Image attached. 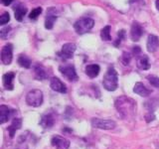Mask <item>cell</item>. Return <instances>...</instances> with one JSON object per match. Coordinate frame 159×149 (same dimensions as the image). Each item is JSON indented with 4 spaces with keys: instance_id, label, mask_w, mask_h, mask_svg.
Wrapping results in <instances>:
<instances>
[{
    "instance_id": "6da1fadb",
    "label": "cell",
    "mask_w": 159,
    "mask_h": 149,
    "mask_svg": "<svg viewBox=\"0 0 159 149\" xmlns=\"http://www.w3.org/2000/svg\"><path fill=\"white\" fill-rule=\"evenodd\" d=\"M116 107L118 113L124 118H133L136 112V102L132 98L121 96L116 99Z\"/></svg>"
},
{
    "instance_id": "7a4b0ae2",
    "label": "cell",
    "mask_w": 159,
    "mask_h": 149,
    "mask_svg": "<svg viewBox=\"0 0 159 149\" xmlns=\"http://www.w3.org/2000/svg\"><path fill=\"white\" fill-rule=\"evenodd\" d=\"M103 88L108 92H114L118 87V76L117 72L113 67H111L107 74H104L103 81H102Z\"/></svg>"
},
{
    "instance_id": "3957f363",
    "label": "cell",
    "mask_w": 159,
    "mask_h": 149,
    "mask_svg": "<svg viewBox=\"0 0 159 149\" xmlns=\"http://www.w3.org/2000/svg\"><path fill=\"white\" fill-rule=\"evenodd\" d=\"M44 101L43 93L40 89H32L26 96V102L28 106L33 107H39L42 106Z\"/></svg>"
},
{
    "instance_id": "277c9868",
    "label": "cell",
    "mask_w": 159,
    "mask_h": 149,
    "mask_svg": "<svg viewBox=\"0 0 159 149\" xmlns=\"http://www.w3.org/2000/svg\"><path fill=\"white\" fill-rule=\"evenodd\" d=\"M94 25V21L92 18H81L78 21H76L74 25V28L76 30V32L79 35H83L89 32V30H92Z\"/></svg>"
},
{
    "instance_id": "5b68a950",
    "label": "cell",
    "mask_w": 159,
    "mask_h": 149,
    "mask_svg": "<svg viewBox=\"0 0 159 149\" xmlns=\"http://www.w3.org/2000/svg\"><path fill=\"white\" fill-rule=\"evenodd\" d=\"M59 71L61 74L70 82H77L78 81V74L76 72V69L73 65H62L59 68Z\"/></svg>"
},
{
    "instance_id": "8992f818",
    "label": "cell",
    "mask_w": 159,
    "mask_h": 149,
    "mask_svg": "<svg viewBox=\"0 0 159 149\" xmlns=\"http://www.w3.org/2000/svg\"><path fill=\"white\" fill-rule=\"evenodd\" d=\"M92 126L98 129H104V130H111L116 126V123L111 119H102V118H93Z\"/></svg>"
},
{
    "instance_id": "52a82bcc",
    "label": "cell",
    "mask_w": 159,
    "mask_h": 149,
    "mask_svg": "<svg viewBox=\"0 0 159 149\" xmlns=\"http://www.w3.org/2000/svg\"><path fill=\"white\" fill-rule=\"evenodd\" d=\"M76 49H77V47L74 43L64 44L61 52L59 53V56L64 60L72 59L74 57V53H75V51H76Z\"/></svg>"
},
{
    "instance_id": "ba28073f",
    "label": "cell",
    "mask_w": 159,
    "mask_h": 149,
    "mask_svg": "<svg viewBox=\"0 0 159 149\" xmlns=\"http://www.w3.org/2000/svg\"><path fill=\"white\" fill-rule=\"evenodd\" d=\"M13 59V46L12 44H6L1 50V61L4 65H10Z\"/></svg>"
},
{
    "instance_id": "9c48e42d",
    "label": "cell",
    "mask_w": 159,
    "mask_h": 149,
    "mask_svg": "<svg viewBox=\"0 0 159 149\" xmlns=\"http://www.w3.org/2000/svg\"><path fill=\"white\" fill-rule=\"evenodd\" d=\"M57 18H58L57 9L54 7H51L47 11V17H46V20H45V28L49 29V30L52 29Z\"/></svg>"
},
{
    "instance_id": "30bf717a",
    "label": "cell",
    "mask_w": 159,
    "mask_h": 149,
    "mask_svg": "<svg viewBox=\"0 0 159 149\" xmlns=\"http://www.w3.org/2000/svg\"><path fill=\"white\" fill-rule=\"evenodd\" d=\"M51 144H52V146L55 147L56 149H69L70 140H68L67 138L62 137L60 135H56L52 138Z\"/></svg>"
},
{
    "instance_id": "8fae6325",
    "label": "cell",
    "mask_w": 159,
    "mask_h": 149,
    "mask_svg": "<svg viewBox=\"0 0 159 149\" xmlns=\"http://www.w3.org/2000/svg\"><path fill=\"white\" fill-rule=\"evenodd\" d=\"M55 121H56V119H55V116L52 112L45 113L41 116V119H40V125L45 129L51 128L54 126Z\"/></svg>"
},
{
    "instance_id": "7c38bea8",
    "label": "cell",
    "mask_w": 159,
    "mask_h": 149,
    "mask_svg": "<svg viewBox=\"0 0 159 149\" xmlns=\"http://www.w3.org/2000/svg\"><path fill=\"white\" fill-rule=\"evenodd\" d=\"M50 87L55 92H58L60 93H67V88L61 79L58 78H52L51 82H50Z\"/></svg>"
},
{
    "instance_id": "4fadbf2b",
    "label": "cell",
    "mask_w": 159,
    "mask_h": 149,
    "mask_svg": "<svg viewBox=\"0 0 159 149\" xmlns=\"http://www.w3.org/2000/svg\"><path fill=\"white\" fill-rule=\"evenodd\" d=\"M14 112V109L10 108L7 106H4V104L0 106V124H4L5 122H7Z\"/></svg>"
},
{
    "instance_id": "5bb4252c",
    "label": "cell",
    "mask_w": 159,
    "mask_h": 149,
    "mask_svg": "<svg viewBox=\"0 0 159 149\" xmlns=\"http://www.w3.org/2000/svg\"><path fill=\"white\" fill-rule=\"evenodd\" d=\"M142 34H143L142 26L139 23L134 22L131 25V29H130V38H131V40L134 42L138 41V40L141 38Z\"/></svg>"
},
{
    "instance_id": "9a60e30c",
    "label": "cell",
    "mask_w": 159,
    "mask_h": 149,
    "mask_svg": "<svg viewBox=\"0 0 159 149\" xmlns=\"http://www.w3.org/2000/svg\"><path fill=\"white\" fill-rule=\"evenodd\" d=\"M133 92L135 93L136 94L140 97H149L151 94V89L147 88L142 83L138 82L134 84V88H133Z\"/></svg>"
},
{
    "instance_id": "2e32d148",
    "label": "cell",
    "mask_w": 159,
    "mask_h": 149,
    "mask_svg": "<svg viewBox=\"0 0 159 149\" xmlns=\"http://www.w3.org/2000/svg\"><path fill=\"white\" fill-rule=\"evenodd\" d=\"M14 78H15V74L13 72H9L3 74V77H2L3 86L7 91H12L14 88V84H13Z\"/></svg>"
},
{
    "instance_id": "e0dca14e",
    "label": "cell",
    "mask_w": 159,
    "mask_h": 149,
    "mask_svg": "<svg viewBox=\"0 0 159 149\" xmlns=\"http://www.w3.org/2000/svg\"><path fill=\"white\" fill-rule=\"evenodd\" d=\"M147 51L154 53L159 48V39L155 35H149L147 38Z\"/></svg>"
},
{
    "instance_id": "ac0fdd59",
    "label": "cell",
    "mask_w": 159,
    "mask_h": 149,
    "mask_svg": "<svg viewBox=\"0 0 159 149\" xmlns=\"http://www.w3.org/2000/svg\"><path fill=\"white\" fill-rule=\"evenodd\" d=\"M21 126H22V119L21 118H13L11 124H10L7 128L10 138L14 137L15 133H16L17 130H19V129L21 128Z\"/></svg>"
},
{
    "instance_id": "d6986e66",
    "label": "cell",
    "mask_w": 159,
    "mask_h": 149,
    "mask_svg": "<svg viewBox=\"0 0 159 149\" xmlns=\"http://www.w3.org/2000/svg\"><path fill=\"white\" fill-rule=\"evenodd\" d=\"M99 72H101V68H99L98 65H96V64L88 65V66L86 67V74L92 79L98 77Z\"/></svg>"
},
{
    "instance_id": "ffe728a7",
    "label": "cell",
    "mask_w": 159,
    "mask_h": 149,
    "mask_svg": "<svg viewBox=\"0 0 159 149\" xmlns=\"http://www.w3.org/2000/svg\"><path fill=\"white\" fill-rule=\"evenodd\" d=\"M136 63H137L136 64L137 67L140 70H148L150 68V64H149L148 57L146 55H140V56H138Z\"/></svg>"
},
{
    "instance_id": "44dd1931",
    "label": "cell",
    "mask_w": 159,
    "mask_h": 149,
    "mask_svg": "<svg viewBox=\"0 0 159 149\" xmlns=\"http://www.w3.org/2000/svg\"><path fill=\"white\" fill-rule=\"evenodd\" d=\"M26 13H27V8L25 7L24 5L19 4L17 6H15V19H16L17 21L21 22Z\"/></svg>"
},
{
    "instance_id": "7402d4cb",
    "label": "cell",
    "mask_w": 159,
    "mask_h": 149,
    "mask_svg": "<svg viewBox=\"0 0 159 149\" xmlns=\"http://www.w3.org/2000/svg\"><path fill=\"white\" fill-rule=\"evenodd\" d=\"M29 131H26L25 133L21 134L18 139V144L17 147H15V149H28V144H27V140H28V135Z\"/></svg>"
},
{
    "instance_id": "603a6c76",
    "label": "cell",
    "mask_w": 159,
    "mask_h": 149,
    "mask_svg": "<svg viewBox=\"0 0 159 149\" xmlns=\"http://www.w3.org/2000/svg\"><path fill=\"white\" fill-rule=\"evenodd\" d=\"M17 62L19 64V66L22 67V68L29 69L30 67H31V60H30L27 56H25V55H20V56L18 57Z\"/></svg>"
},
{
    "instance_id": "cb8c5ba5",
    "label": "cell",
    "mask_w": 159,
    "mask_h": 149,
    "mask_svg": "<svg viewBox=\"0 0 159 149\" xmlns=\"http://www.w3.org/2000/svg\"><path fill=\"white\" fill-rule=\"evenodd\" d=\"M35 77H36L37 79L42 81V79H45L48 77V74H47L46 71H45V69L42 66L38 65V66L35 67Z\"/></svg>"
},
{
    "instance_id": "d4e9b609",
    "label": "cell",
    "mask_w": 159,
    "mask_h": 149,
    "mask_svg": "<svg viewBox=\"0 0 159 149\" xmlns=\"http://www.w3.org/2000/svg\"><path fill=\"white\" fill-rule=\"evenodd\" d=\"M101 37L103 41H111V26H106L102 29L101 31Z\"/></svg>"
},
{
    "instance_id": "484cf974",
    "label": "cell",
    "mask_w": 159,
    "mask_h": 149,
    "mask_svg": "<svg viewBox=\"0 0 159 149\" xmlns=\"http://www.w3.org/2000/svg\"><path fill=\"white\" fill-rule=\"evenodd\" d=\"M42 11H43V10H42L41 7H37V8L33 9L31 11V13H30V15H29V18L32 19V20L37 19L38 16H40V14L42 13Z\"/></svg>"
},
{
    "instance_id": "4316f807",
    "label": "cell",
    "mask_w": 159,
    "mask_h": 149,
    "mask_svg": "<svg viewBox=\"0 0 159 149\" xmlns=\"http://www.w3.org/2000/svg\"><path fill=\"white\" fill-rule=\"evenodd\" d=\"M147 79L153 87L159 88V78L158 77L153 76V74H149V76H147Z\"/></svg>"
},
{
    "instance_id": "83f0119b",
    "label": "cell",
    "mask_w": 159,
    "mask_h": 149,
    "mask_svg": "<svg viewBox=\"0 0 159 149\" xmlns=\"http://www.w3.org/2000/svg\"><path fill=\"white\" fill-rule=\"evenodd\" d=\"M131 56L130 54L127 52H123L122 56H121V63L123 64V66H128L129 63H130Z\"/></svg>"
},
{
    "instance_id": "f1b7e54d",
    "label": "cell",
    "mask_w": 159,
    "mask_h": 149,
    "mask_svg": "<svg viewBox=\"0 0 159 149\" xmlns=\"http://www.w3.org/2000/svg\"><path fill=\"white\" fill-rule=\"evenodd\" d=\"M10 21V15L8 12H4L0 16V25H5Z\"/></svg>"
},
{
    "instance_id": "f546056e",
    "label": "cell",
    "mask_w": 159,
    "mask_h": 149,
    "mask_svg": "<svg viewBox=\"0 0 159 149\" xmlns=\"http://www.w3.org/2000/svg\"><path fill=\"white\" fill-rule=\"evenodd\" d=\"M10 31H11V28L10 27H5V28L1 29V31H0V37L2 39H5L7 37V35L10 33Z\"/></svg>"
},
{
    "instance_id": "4dcf8cb0",
    "label": "cell",
    "mask_w": 159,
    "mask_h": 149,
    "mask_svg": "<svg viewBox=\"0 0 159 149\" xmlns=\"http://www.w3.org/2000/svg\"><path fill=\"white\" fill-rule=\"evenodd\" d=\"M145 118H146V121H147V122H150V121L154 120V115H153V113L149 112V113L147 114V115L145 116Z\"/></svg>"
},
{
    "instance_id": "1f68e13d",
    "label": "cell",
    "mask_w": 159,
    "mask_h": 149,
    "mask_svg": "<svg viewBox=\"0 0 159 149\" xmlns=\"http://www.w3.org/2000/svg\"><path fill=\"white\" fill-rule=\"evenodd\" d=\"M117 36H118V38L120 39V40L124 39V37H125V31H124V30H120V31H118Z\"/></svg>"
},
{
    "instance_id": "d6a6232c",
    "label": "cell",
    "mask_w": 159,
    "mask_h": 149,
    "mask_svg": "<svg viewBox=\"0 0 159 149\" xmlns=\"http://www.w3.org/2000/svg\"><path fill=\"white\" fill-rule=\"evenodd\" d=\"M133 53L135 54V56L136 55H139L141 53V49H140V47H138V46H136V47H133Z\"/></svg>"
},
{
    "instance_id": "836d02e7",
    "label": "cell",
    "mask_w": 159,
    "mask_h": 149,
    "mask_svg": "<svg viewBox=\"0 0 159 149\" xmlns=\"http://www.w3.org/2000/svg\"><path fill=\"white\" fill-rule=\"evenodd\" d=\"M13 0H1V3L3 5H5V6H8V5H10L12 3Z\"/></svg>"
},
{
    "instance_id": "e575fe53",
    "label": "cell",
    "mask_w": 159,
    "mask_h": 149,
    "mask_svg": "<svg viewBox=\"0 0 159 149\" xmlns=\"http://www.w3.org/2000/svg\"><path fill=\"white\" fill-rule=\"evenodd\" d=\"M120 41H121V40L119 39V38H117V39H116V41L114 42V46H118V45L120 44Z\"/></svg>"
},
{
    "instance_id": "d590c367",
    "label": "cell",
    "mask_w": 159,
    "mask_h": 149,
    "mask_svg": "<svg viewBox=\"0 0 159 149\" xmlns=\"http://www.w3.org/2000/svg\"><path fill=\"white\" fill-rule=\"evenodd\" d=\"M141 1V0H129V3L132 4V3H136V2H139Z\"/></svg>"
},
{
    "instance_id": "8d00e7d4",
    "label": "cell",
    "mask_w": 159,
    "mask_h": 149,
    "mask_svg": "<svg viewBox=\"0 0 159 149\" xmlns=\"http://www.w3.org/2000/svg\"><path fill=\"white\" fill-rule=\"evenodd\" d=\"M156 8L159 10V0H156Z\"/></svg>"
}]
</instances>
